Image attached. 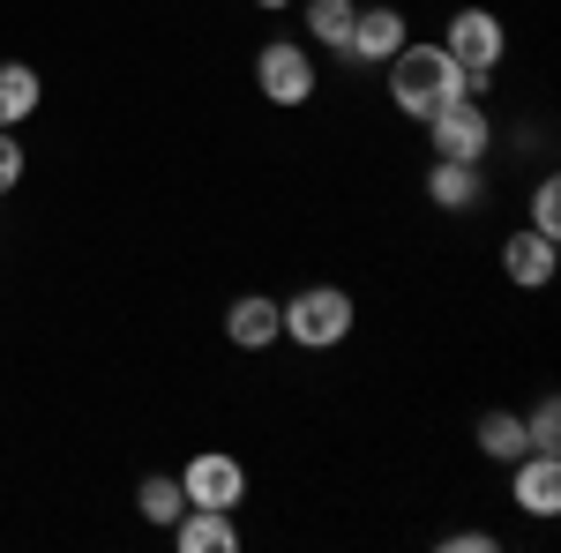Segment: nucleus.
Returning <instances> with one entry per match:
<instances>
[{"label": "nucleus", "instance_id": "f257e3e1", "mask_svg": "<svg viewBox=\"0 0 561 553\" xmlns=\"http://www.w3.org/2000/svg\"><path fill=\"white\" fill-rule=\"evenodd\" d=\"M382 83H389V105H397L404 120H427L434 105L465 97V90H472V76H465V68L442 53V38H434V45H412V38H404V45L382 60ZM472 97H479V90H472Z\"/></svg>", "mask_w": 561, "mask_h": 553}, {"label": "nucleus", "instance_id": "f03ea898", "mask_svg": "<svg viewBox=\"0 0 561 553\" xmlns=\"http://www.w3.org/2000/svg\"><path fill=\"white\" fill-rule=\"evenodd\" d=\"M277 337L300 344V352H337L352 337V322H359V307H352L345 285H300L293 299H277Z\"/></svg>", "mask_w": 561, "mask_h": 553}, {"label": "nucleus", "instance_id": "7ed1b4c3", "mask_svg": "<svg viewBox=\"0 0 561 553\" xmlns=\"http://www.w3.org/2000/svg\"><path fill=\"white\" fill-rule=\"evenodd\" d=\"M442 53L472 76V90H486V76L510 60V23H502L494 8H457V15L442 23Z\"/></svg>", "mask_w": 561, "mask_h": 553}, {"label": "nucleus", "instance_id": "20e7f679", "mask_svg": "<svg viewBox=\"0 0 561 553\" xmlns=\"http://www.w3.org/2000/svg\"><path fill=\"white\" fill-rule=\"evenodd\" d=\"M255 90L277 105V113H300L307 97L322 90V76H314V53H307L300 38H270L255 53Z\"/></svg>", "mask_w": 561, "mask_h": 553}, {"label": "nucleus", "instance_id": "39448f33", "mask_svg": "<svg viewBox=\"0 0 561 553\" xmlns=\"http://www.w3.org/2000/svg\"><path fill=\"white\" fill-rule=\"evenodd\" d=\"M420 128H427L434 158H465V165H479V158H486V142H494V120H486V105H479L472 90H465V97H449V105H434Z\"/></svg>", "mask_w": 561, "mask_h": 553}, {"label": "nucleus", "instance_id": "423d86ee", "mask_svg": "<svg viewBox=\"0 0 561 553\" xmlns=\"http://www.w3.org/2000/svg\"><path fill=\"white\" fill-rule=\"evenodd\" d=\"M180 494H187V509H232L240 516V502H248V464L225 457V449H203V457L180 464Z\"/></svg>", "mask_w": 561, "mask_h": 553}, {"label": "nucleus", "instance_id": "0eeeda50", "mask_svg": "<svg viewBox=\"0 0 561 553\" xmlns=\"http://www.w3.org/2000/svg\"><path fill=\"white\" fill-rule=\"evenodd\" d=\"M510 502H517L524 516H561V457L554 449H524L517 464H510Z\"/></svg>", "mask_w": 561, "mask_h": 553}, {"label": "nucleus", "instance_id": "6e6552de", "mask_svg": "<svg viewBox=\"0 0 561 553\" xmlns=\"http://www.w3.org/2000/svg\"><path fill=\"white\" fill-rule=\"evenodd\" d=\"M554 262H561V240L531 232V224H517V232L502 240V277H510L517 292H539V285H554Z\"/></svg>", "mask_w": 561, "mask_h": 553}, {"label": "nucleus", "instance_id": "1a4fd4ad", "mask_svg": "<svg viewBox=\"0 0 561 553\" xmlns=\"http://www.w3.org/2000/svg\"><path fill=\"white\" fill-rule=\"evenodd\" d=\"M412 38V23L397 15V8H359L352 15V38H345V60H359V68H382L397 45Z\"/></svg>", "mask_w": 561, "mask_h": 553}, {"label": "nucleus", "instance_id": "9d476101", "mask_svg": "<svg viewBox=\"0 0 561 553\" xmlns=\"http://www.w3.org/2000/svg\"><path fill=\"white\" fill-rule=\"evenodd\" d=\"M427 203L449 217H472L479 203H486V180H479V165H465V158H434L427 165Z\"/></svg>", "mask_w": 561, "mask_h": 553}, {"label": "nucleus", "instance_id": "9b49d317", "mask_svg": "<svg viewBox=\"0 0 561 553\" xmlns=\"http://www.w3.org/2000/svg\"><path fill=\"white\" fill-rule=\"evenodd\" d=\"M277 330H285V322H277V299L270 292H240L232 307H225V337L240 344V352H270Z\"/></svg>", "mask_w": 561, "mask_h": 553}, {"label": "nucleus", "instance_id": "f8f14e48", "mask_svg": "<svg viewBox=\"0 0 561 553\" xmlns=\"http://www.w3.org/2000/svg\"><path fill=\"white\" fill-rule=\"evenodd\" d=\"M173 546L180 553H240V523H232V509H180Z\"/></svg>", "mask_w": 561, "mask_h": 553}, {"label": "nucleus", "instance_id": "ddd939ff", "mask_svg": "<svg viewBox=\"0 0 561 553\" xmlns=\"http://www.w3.org/2000/svg\"><path fill=\"white\" fill-rule=\"evenodd\" d=\"M38 105H45L38 68H31V60H0V128H23Z\"/></svg>", "mask_w": 561, "mask_h": 553}, {"label": "nucleus", "instance_id": "4468645a", "mask_svg": "<svg viewBox=\"0 0 561 553\" xmlns=\"http://www.w3.org/2000/svg\"><path fill=\"white\" fill-rule=\"evenodd\" d=\"M472 441H479V457H494L502 471H510L524 449H531V441H524V412H479Z\"/></svg>", "mask_w": 561, "mask_h": 553}, {"label": "nucleus", "instance_id": "2eb2a0df", "mask_svg": "<svg viewBox=\"0 0 561 553\" xmlns=\"http://www.w3.org/2000/svg\"><path fill=\"white\" fill-rule=\"evenodd\" d=\"M135 509H142V523L173 531V523H180V509H187V494H180V471H150V479L135 486Z\"/></svg>", "mask_w": 561, "mask_h": 553}, {"label": "nucleus", "instance_id": "dca6fc26", "mask_svg": "<svg viewBox=\"0 0 561 553\" xmlns=\"http://www.w3.org/2000/svg\"><path fill=\"white\" fill-rule=\"evenodd\" d=\"M300 15H307V38H314V45L345 53V38H352V15H359V0H300Z\"/></svg>", "mask_w": 561, "mask_h": 553}, {"label": "nucleus", "instance_id": "f3484780", "mask_svg": "<svg viewBox=\"0 0 561 553\" xmlns=\"http://www.w3.org/2000/svg\"><path fill=\"white\" fill-rule=\"evenodd\" d=\"M524 224H531V232H547V240H561V180H554V172H539V187H531V210H524Z\"/></svg>", "mask_w": 561, "mask_h": 553}, {"label": "nucleus", "instance_id": "a211bd4d", "mask_svg": "<svg viewBox=\"0 0 561 553\" xmlns=\"http://www.w3.org/2000/svg\"><path fill=\"white\" fill-rule=\"evenodd\" d=\"M524 441H531V449H554V457H561V404H554V396H539V404L524 412Z\"/></svg>", "mask_w": 561, "mask_h": 553}, {"label": "nucleus", "instance_id": "6ab92c4d", "mask_svg": "<svg viewBox=\"0 0 561 553\" xmlns=\"http://www.w3.org/2000/svg\"><path fill=\"white\" fill-rule=\"evenodd\" d=\"M23 187V142H15V128H0V195H15Z\"/></svg>", "mask_w": 561, "mask_h": 553}, {"label": "nucleus", "instance_id": "aec40b11", "mask_svg": "<svg viewBox=\"0 0 561 553\" xmlns=\"http://www.w3.org/2000/svg\"><path fill=\"white\" fill-rule=\"evenodd\" d=\"M442 546H449V553H494L502 539H494V531H449Z\"/></svg>", "mask_w": 561, "mask_h": 553}, {"label": "nucleus", "instance_id": "412c9836", "mask_svg": "<svg viewBox=\"0 0 561 553\" xmlns=\"http://www.w3.org/2000/svg\"><path fill=\"white\" fill-rule=\"evenodd\" d=\"M255 8H262V15H285V8H293V0H255Z\"/></svg>", "mask_w": 561, "mask_h": 553}]
</instances>
